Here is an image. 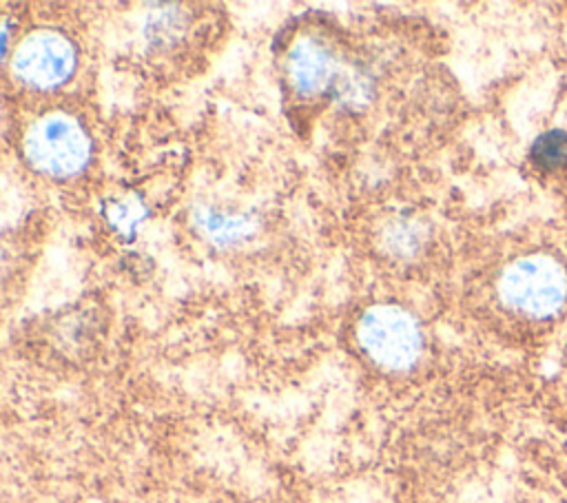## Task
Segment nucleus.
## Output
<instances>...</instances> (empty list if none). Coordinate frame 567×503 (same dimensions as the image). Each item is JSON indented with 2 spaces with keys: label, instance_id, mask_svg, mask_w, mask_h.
Wrapping results in <instances>:
<instances>
[{
  "label": "nucleus",
  "instance_id": "2",
  "mask_svg": "<svg viewBox=\"0 0 567 503\" xmlns=\"http://www.w3.org/2000/svg\"><path fill=\"white\" fill-rule=\"evenodd\" d=\"M363 352L385 370H408L416 363L423 339L416 321L396 306H374L359 321Z\"/></svg>",
  "mask_w": 567,
  "mask_h": 503
},
{
  "label": "nucleus",
  "instance_id": "5",
  "mask_svg": "<svg viewBox=\"0 0 567 503\" xmlns=\"http://www.w3.org/2000/svg\"><path fill=\"white\" fill-rule=\"evenodd\" d=\"M288 73L292 86L301 95H317L337 89V64L332 53L315 40H301L288 58Z\"/></svg>",
  "mask_w": 567,
  "mask_h": 503
},
{
  "label": "nucleus",
  "instance_id": "1",
  "mask_svg": "<svg viewBox=\"0 0 567 503\" xmlns=\"http://www.w3.org/2000/svg\"><path fill=\"white\" fill-rule=\"evenodd\" d=\"M498 297L527 321H554L567 308V266L540 250L512 259L498 277Z\"/></svg>",
  "mask_w": 567,
  "mask_h": 503
},
{
  "label": "nucleus",
  "instance_id": "3",
  "mask_svg": "<svg viewBox=\"0 0 567 503\" xmlns=\"http://www.w3.org/2000/svg\"><path fill=\"white\" fill-rule=\"evenodd\" d=\"M24 151L38 171L64 177L86 164L89 137L71 115L51 113L31 126L24 140Z\"/></svg>",
  "mask_w": 567,
  "mask_h": 503
},
{
  "label": "nucleus",
  "instance_id": "6",
  "mask_svg": "<svg viewBox=\"0 0 567 503\" xmlns=\"http://www.w3.org/2000/svg\"><path fill=\"white\" fill-rule=\"evenodd\" d=\"M529 160L545 175H567V131L551 129L540 133L529 146Z\"/></svg>",
  "mask_w": 567,
  "mask_h": 503
},
{
  "label": "nucleus",
  "instance_id": "4",
  "mask_svg": "<svg viewBox=\"0 0 567 503\" xmlns=\"http://www.w3.org/2000/svg\"><path fill=\"white\" fill-rule=\"evenodd\" d=\"M73 66L75 53L71 44L51 31L31 33L13 55L16 75L35 89L62 84L71 75Z\"/></svg>",
  "mask_w": 567,
  "mask_h": 503
}]
</instances>
